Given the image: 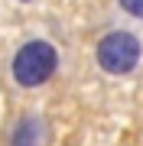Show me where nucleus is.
Returning a JSON list of instances; mask_svg holds the SVG:
<instances>
[{"label": "nucleus", "instance_id": "f257e3e1", "mask_svg": "<svg viewBox=\"0 0 143 146\" xmlns=\"http://www.w3.org/2000/svg\"><path fill=\"white\" fill-rule=\"evenodd\" d=\"M55 65H59L55 46L36 39V42H26V46L16 52V58H13V78L20 81L23 88H36V84H43L49 75L55 72Z\"/></svg>", "mask_w": 143, "mask_h": 146}, {"label": "nucleus", "instance_id": "f03ea898", "mask_svg": "<svg viewBox=\"0 0 143 146\" xmlns=\"http://www.w3.org/2000/svg\"><path fill=\"white\" fill-rule=\"evenodd\" d=\"M140 62V42L130 33H111L98 42V65L111 75H127Z\"/></svg>", "mask_w": 143, "mask_h": 146}, {"label": "nucleus", "instance_id": "7ed1b4c3", "mask_svg": "<svg viewBox=\"0 0 143 146\" xmlns=\"http://www.w3.org/2000/svg\"><path fill=\"white\" fill-rule=\"evenodd\" d=\"M43 143V120L23 117L13 130V146H39Z\"/></svg>", "mask_w": 143, "mask_h": 146}, {"label": "nucleus", "instance_id": "20e7f679", "mask_svg": "<svg viewBox=\"0 0 143 146\" xmlns=\"http://www.w3.org/2000/svg\"><path fill=\"white\" fill-rule=\"evenodd\" d=\"M117 3H120L130 16H140V20H143V0H117Z\"/></svg>", "mask_w": 143, "mask_h": 146}]
</instances>
